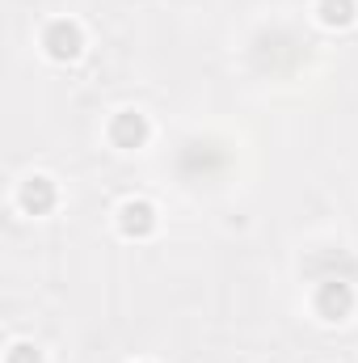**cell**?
<instances>
[{
	"label": "cell",
	"mask_w": 358,
	"mask_h": 363,
	"mask_svg": "<svg viewBox=\"0 0 358 363\" xmlns=\"http://www.w3.org/2000/svg\"><path fill=\"white\" fill-rule=\"evenodd\" d=\"M38 47L51 64H76L85 55V26L76 17H51L38 34Z\"/></svg>",
	"instance_id": "cell-1"
},
{
	"label": "cell",
	"mask_w": 358,
	"mask_h": 363,
	"mask_svg": "<svg viewBox=\"0 0 358 363\" xmlns=\"http://www.w3.org/2000/svg\"><path fill=\"white\" fill-rule=\"evenodd\" d=\"M312 313L325 325H346L358 313V287L350 279H325L312 291Z\"/></svg>",
	"instance_id": "cell-2"
},
{
	"label": "cell",
	"mask_w": 358,
	"mask_h": 363,
	"mask_svg": "<svg viewBox=\"0 0 358 363\" xmlns=\"http://www.w3.org/2000/svg\"><path fill=\"white\" fill-rule=\"evenodd\" d=\"M105 140H110V148H118V152H139V148H148V140H152V123H148L144 110L122 106V110L110 114Z\"/></svg>",
	"instance_id": "cell-3"
},
{
	"label": "cell",
	"mask_w": 358,
	"mask_h": 363,
	"mask_svg": "<svg viewBox=\"0 0 358 363\" xmlns=\"http://www.w3.org/2000/svg\"><path fill=\"white\" fill-rule=\"evenodd\" d=\"M114 228L122 241H152L161 228V211L152 199H122L114 211Z\"/></svg>",
	"instance_id": "cell-4"
},
{
	"label": "cell",
	"mask_w": 358,
	"mask_h": 363,
	"mask_svg": "<svg viewBox=\"0 0 358 363\" xmlns=\"http://www.w3.org/2000/svg\"><path fill=\"white\" fill-rule=\"evenodd\" d=\"M13 203H17V211H21V216L42 220V216H51V211L59 207V182L51 178V174H30V178L17 182Z\"/></svg>",
	"instance_id": "cell-5"
},
{
	"label": "cell",
	"mask_w": 358,
	"mask_h": 363,
	"mask_svg": "<svg viewBox=\"0 0 358 363\" xmlns=\"http://www.w3.org/2000/svg\"><path fill=\"white\" fill-rule=\"evenodd\" d=\"M312 13L325 30H350L358 21V0H316Z\"/></svg>",
	"instance_id": "cell-6"
},
{
	"label": "cell",
	"mask_w": 358,
	"mask_h": 363,
	"mask_svg": "<svg viewBox=\"0 0 358 363\" xmlns=\"http://www.w3.org/2000/svg\"><path fill=\"white\" fill-rule=\"evenodd\" d=\"M4 363H47V355H42V347H38V342H30V338H17V342H8Z\"/></svg>",
	"instance_id": "cell-7"
}]
</instances>
